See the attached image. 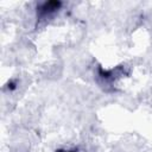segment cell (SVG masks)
<instances>
[{"label": "cell", "mask_w": 152, "mask_h": 152, "mask_svg": "<svg viewBox=\"0 0 152 152\" xmlns=\"http://www.w3.org/2000/svg\"><path fill=\"white\" fill-rule=\"evenodd\" d=\"M62 6L61 1H45L40 5H38L37 7V17L39 19L46 18L51 14H53L55 12H57Z\"/></svg>", "instance_id": "1"}, {"label": "cell", "mask_w": 152, "mask_h": 152, "mask_svg": "<svg viewBox=\"0 0 152 152\" xmlns=\"http://www.w3.org/2000/svg\"><path fill=\"white\" fill-rule=\"evenodd\" d=\"M57 152H77V148H72V150H58Z\"/></svg>", "instance_id": "2"}]
</instances>
